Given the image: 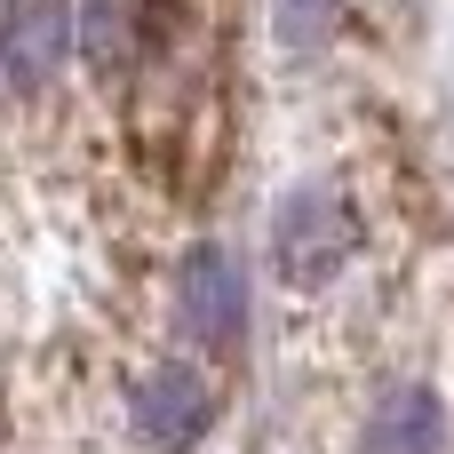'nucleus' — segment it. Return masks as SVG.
Segmentation results:
<instances>
[{
	"label": "nucleus",
	"mask_w": 454,
	"mask_h": 454,
	"mask_svg": "<svg viewBox=\"0 0 454 454\" xmlns=\"http://www.w3.org/2000/svg\"><path fill=\"white\" fill-rule=\"evenodd\" d=\"M64 56H72V8L64 0H16L0 16V88L8 96L48 88Z\"/></svg>",
	"instance_id": "nucleus-2"
},
{
	"label": "nucleus",
	"mask_w": 454,
	"mask_h": 454,
	"mask_svg": "<svg viewBox=\"0 0 454 454\" xmlns=\"http://www.w3.org/2000/svg\"><path fill=\"white\" fill-rule=\"evenodd\" d=\"M271 8H279V40L287 48H311L327 32V16H335V0H271Z\"/></svg>",
	"instance_id": "nucleus-7"
},
{
	"label": "nucleus",
	"mask_w": 454,
	"mask_h": 454,
	"mask_svg": "<svg viewBox=\"0 0 454 454\" xmlns=\"http://www.w3.org/2000/svg\"><path fill=\"white\" fill-rule=\"evenodd\" d=\"M359 454H447V407L431 399V391H391L375 415H367V431H359Z\"/></svg>",
	"instance_id": "nucleus-5"
},
{
	"label": "nucleus",
	"mask_w": 454,
	"mask_h": 454,
	"mask_svg": "<svg viewBox=\"0 0 454 454\" xmlns=\"http://www.w3.org/2000/svg\"><path fill=\"white\" fill-rule=\"evenodd\" d=\"M136 32H144L136 0H80V56H88V72H128L136 64Z\"/></svg>",
	"instance_id": "nucleus-6"
},
{
	"label": "nucleus",
	"mask_w": 454,
	"mask_h": 454,
	"mask_svg": "<svg viewBox=\"0 0 454 454\" xmlns=\"http://www.w3.org/2000/svg\"><path fill=\"white\" fill-rule=\"evenodd\" d=\"M176 303H184V327L200 343H239L247 327V279L223 247H192L184 271H176Z\"/></svg>",
	"instance_id": "nucleus-3"
},
{
	"label": "nucleus",
	"mask_w": 454,
	"mask_h": 454,
	"mask_svg": "<svg viewBox=\"0 0 454 454\" xmlns=\"http://www.w3.org/2000/svg\"><path fill=\"white\" fill-rule=\"evenodd\" d=\"M207 415H215V391H207V375H192V367H152V375L136 383V439H144V447L184 454L207 431Z\"/></svg>",
	"instance_id": "nucleus-4"
},
{
	"label": "nucleus",
	"mask_w": 454,
	"mask_h": 454,
	"mask_svg": "<svg viewBox=\"0 0 454 454\" xmlns=\"http://www.w3.org/2000/svg\"><path fill=\"white\" fill-rule=\"evenodd\" d=\"M351 247H359V215H351V200L327 192V184H303V192L271 215V263H279L287 287H327V279L351 263Z\"/></svg>",
	"instance_id": "nucleus-1"
}]
</instances>
